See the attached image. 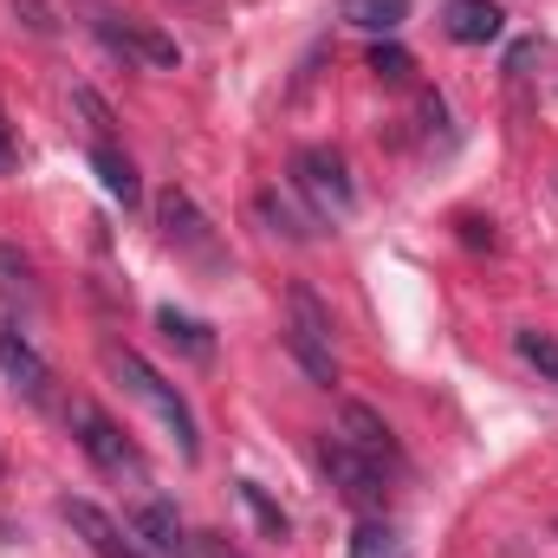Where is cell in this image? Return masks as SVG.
I'll use <instances>...</instances> for the list:
<instances>
[{"label":"cell","instance_id":"obj_4","mask_svg":"<svg viewBox=\"0 0 558 558\" xmlns=\"http://www.w3.org/2000/svg\"><path fill=\"white\" fill-rule=\"evenodd\" d=\"M65 422H72V435H78V448L105 468V474H118V481H143L149 474V461H143V448L118 428V422L105 416L92 397H72L65 403Z\"/></svg>","mask_w":558,"mask_h":558},{"label":"cell","instance_id":"obj_9","mask_svg":"<svg viewBox=\"0 0 558 558\" xmlns=\"http://www.w3.org/2000/svg\"><path fill=\"white\" fill-rule=\"evenodd\" d=\"M98 33H105V46L111 52H131V59H143L149 72H169L182 52H175V39H162V33H149V26H137V20H98Z\"/></svg>","mask_w":558,"mask_h":558},{"label":"cell","instance_id":"obj_16","mask_svg":"<svg viewBox=\"0 0 558 558\" xmlns=\"http://www.w3.org/2000/svg\"><path fill=\"white\" fill-rule=\"evenodd\" d=\"M338 20H351V26L384 39V33H397L410 20V0H338Z\"/></svg>","mask_w":558,"mask_h":558},{"label":"cell","instance_id":"obj_7","mask_svg":"<svg viewBox=\"0 0 558 558\" xmlns=\"http://www.w3.org/2000/svg\"><path fill=\"white\" fill-rule=\"evenodd\" d=\"M0 377H7L33 410H46V403H52V364L26 344V331H20V325H0Z\"/></svg>","mask_w":558,"mask_h":558},{"label":"cell","instance_id":"obj_18","mask_svg":"<svg viewBox=\"0 0 558 558\" xmlns=\"http://www.w3.org/2000/svg\"><path fill=\"white\" fill-rule=\"evenodd\" d=\"M351 558H410V553H403L397 526H384V520H364V526L351 533Z\"/></svg>","mask_w":558,"mask_h":558},{"label":"cell","instance_id":"obj_2","mask_svg":"<svg viewBox=\"0 0 558 558\" xmlns=\"http://www.w3.org/2000/svg\"><path fill=\"white\" fill-rule=\"evenodd\" d=\"M156 228H162V247L175 254V260H189L195 274H228V254H221V241H215V221L189 202V189H162L156 195Z\"/></svg>","mask_w":558,"mask_h":558},{"label":"cell","instance_id":"obj_13","mask_svg":"<svg viewBox=\"0 0 558 558\" xmlns=\"http://www.w3.org/2000/svg\"><path fill=\"white\" fill-rule=\"evenodd\" d=\"M254 215H260V228H267V234L292 241V247H312V228H318V221H305L279 189H260V195H254Z\"/></svg>","mask_w":558,"mask_h":558},{"label":"cell","instance_id":"obj_21","mask_svg":"<svg viewBox=\"0 0 558 558\" xmlns=\"http://www.w3.org/2000/svg\"><path fill=\"white\" fill-rule=\"evenodd\" d=\"M0 299H33V267L20 260V247L0 241Z\"/></svg>","mask_w":558,"mask_h":558},{"label":"cell","instance_id":"obj_24","mask_svg":"<svg viewBox=\"0 0 558 558\" xmlns=\"http://www.w3.org/2000/svg\"><path fill=\"white\" fill-rule=\"evenodd\" d=\"M461 241H468V247H494V228H487L481 215H461Z\"/></svg>","mask_w":558,"mask_h":558},{"label":"cell","instance_id":"obj_1","mask_svg":"<svg viewBox=\"0 0 558 558\" xmlns=\"http://www.w3.org/2000/svg\"><path fill=\"white\" fill-rule=\"evenodd\" d=\"M105 364H111V377H118V384L137 397L143 410L162 422V435L175 441V454H182V461H202V428H195L189 397H182V390H175V384H169V377L149 364V357H137L131 344H111V351H105Z\"/></svg>","mask_w":558,"mask_h":558},{"label":"cell","instance_id":"obj_26","mask_svg":"<svg viewBox=\"0 0 558 558\" xmlns=\"http://www.w3.org/2000/svg\"><path fill=\"white\" fill-rule=\"evenodd\" d=\"M13 162V137H7V118H0V169Z\"/></svg>","mask_w":558,"mask_h":558},{"label":"cell","instance_id":"obj_6","mask_svg":"<svg viewBox=\"0 0 558 558\" xmlns=\"http://www.w3.org/2000/svg\"><path fill=\"white\" fill-rule=\"evenodd\" d=\"M59 520L92 546V558H149L137 533H131V526H118L98 500H72V494H65V500H59Z\"/></svg>","mask_w":558,"mask_h":558},{"label":"cell","instance_id":"obj_25","mask_svg":"<svg viewBox=\"0 0 558 558\" xmlns=\"http://www.w3.org/2000/svg\"><path fill=\"white\" fill-rule=\"evenodd\" d=\"M202 558H247V553H241L228 533H202Z\"/></svg>","mask_w":558,"mask_h":558},{"label":"cell","instance_id":"obj_3","mask_svg":"<svg viewBox=\"0 0 558 558\" xmlns=\"http://www.w3.org/2000/svg\"><path fill=\"white\" fill-rule=\"evenodd\" d=\"M292 182H299V195L312 202V215H318V221H344V215L357 208L351 162H344L338 149H325V143H305V149L292 156Z\"/></svg>","mask_w":558,"mask_h":558},{"label":"cell","instance_id":"obj_10","mask_svg":"<svg viewBox=\"0 0 558 558\" xmlns=\"http://www.w3.org/2000/svg\"><path fill=\"white\" fill-rule=\"evenodd\" d=\"M500 26H507L500 0H448L441 7V33L454 46H487V39H500Z\"/></svg>","mask_w":558,"mask_h":558},{"label":"cell","instance_id":"obj_8","mask_svg":"<svg viewBox=\"0 0 558 558\" xmlns=\"http://www.w3.org/2000/svg\"><path fill=\"white\" fill-rule=\"evenodd\" d=\"M338 435H344L357 454H371L377 468H403V448H397L390 422L377 416L371 403H344V410H338Z\"/></svg>","mask_w":558,"mask_h":558},{"label":"cell","instance_id":"obj_20","mask_svg":"<svg viewBox=\"0 0 558 558\" xmlns=\"http://www.w3.org/2000/svg\"><path fill=\"white\" fill-rule=\"evenodd\" d=\"M513 351H520L539 377H553L558 384V338L553 331H533V325H526V331H513Z\"/></svg>","mask_w":558,"mask_h":558},{"label":"cell","instance_id":"obj_22","mask_svg":"<svg viewBox=\"0 0 558 558\" xmlns=\"http://www.w3.org/2000/svg\"><path fill=\"white\" fill-rule=\"evenodd\" d=\"M72 105H78V111L92 118V131H98V143H111V131H118V111H111V105H105V98H98L92 85H78V92H72Z\"/></svg>","mask_w":558,"mask_h":558},{"label":"cell","instance_id":"obj_15","mask_svg":"<svg viewBox=\"0 0 558 558\" xmlns=\"http://www.w3.org/2000/svg\"><path fill=\"white\" fill-rule=\"evenodd\" d=\"M286 351L299 357V371L318 384V390H331L338 384V357H331V338H318V331H299V325H286Z\"/></svg>","mask_w":558,"mask_h":558},{"label":"cell","instance_id":"obj_11","mask_svg":"<svg viewBox=\"0 0 558 558\" xmlns=\"http://www.w3.org/2000/svg\"><path fill=\"white\" fill-rule=\"evenodd\" d=\"M131 533L143 539V553H149V558H189V533H182V520H175V507H169V500L137 507Z\"/></svg>","mask_w":558,"mask_h":558},{"label":"cell","instance_id":"obj_14","mask_svg":"<svg viewBox=\"0 0 558 558\" xmlns=\"http://www.w3.org/2000/svg\"><path fill=\"white\" fill-rule=\"evenodd\" d=\"M92 169H98V182H105V195H111V202H124V208H137V202H143V182H137V169H131V156H124V149L92 143Z\"/></svg>","mask_w":558,"mask_h":558},{"label":"cell","instance_id":"obj_17","mask_svg":"<svg viewBox=\"0 0 558 558\" xmlns=\"http://www.w3.org/2000/svg\"><path fill=\"white\" fill-rule=\"evenodd\" d=\"M234 494H241V507L254 513V526H260L274 546H279V539H292V520H286V507H279V500H267V487H260V481H234Z\"/></svg>","mask_w":558,"mask_h":558},{"label":"cell","instance_id":"obj_12","mask_svg":"<svg viewBox=\"0 0 558 558\" xmlns=\"http://www.w3.org/2000/svg\"><path fill=\"white\" fill-rule=\"evenodd\" d=\"M156 331H162L182 357H195V364H208V357H215V331H208L202 318L175 312V305H156Z\"/></svg>","mask_w":558,"mask_h":558},{"label":"cell","instance_id":"obj_19","mask_svg":"<svg viewBox=\"0 0 558 558\" xmlns=\"http://www.w3.org/2000/svg\"><path fill=\"white\" fill-rule=\"evenodd\" d=\"M364 65H371V72H377L384 85H410V72H416V59H410V52H403L397 39H377V46L364 52Z\"/></svg>","mask_w":558,"mask_h":558},{"label":"cell","instance_id":"obj_5","mask_svg":"<svg viewBox=\"0 0 558 558\" xmlns=\"http://www.w3.org/2000/svg\"><path fill=\"white\" fill-rule=\"evenodd\" d=\"M318 461H325L331 487H338V494H344V500H351L357 513H377V507H384V494H390V487H384V474H390V468H377L371 454H357V448H351L344 435H325Z\"/></svg>","mask_w":558,"mask_h":558},{"label":"cell","instance_id":"obj_23","mask_svg":"<svg viewBox=\"0 0 558 558\" xmlns=\"http://www.w3.org/2000/svg\"><path fill=\"white\" fill-rule=\"evenodd\" d=\"M13 13H20V20H26L33 33H59V20L46 13V0H13Z\"/></svg>","mask_w":558,"mask_h":558}]
</instances>
